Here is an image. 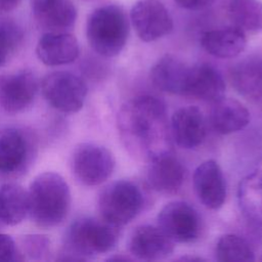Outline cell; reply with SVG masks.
Wrapping results in <instances>:
<instances>
[{"instance_id":"e0dca14e","label":"cell","mask_w":262,"mask_h":262,"mask_svg":"<svg viewBox=\"0 0 262 262\" xmlns=\"http://www.w3.org/2000/svg\"><path fill=\"white\" fill-rule=\"evenodd\" d=\"M79 44L75 36L64 32H48L38 41L36 54L46 66H62L79 56Z\"/></svg>"},{"instance_id":"f1b7e54d","label":"cell","mask_w":262,"mask_h":262,"mask_svg":"<svg viewBox=\"0 0 262 262\" xmlns=\"http://www.w3.org/2000/svg\"><path fill=\"white\" fill-rule=\"evenodd\" d=\"M21 259L14 239L8 234L0 233V261H19Z\"/></svg>"},{"instance_id":"9a60e30c","label":"cell","mask_w":262,"mask_h":262,"mask_svg":"<svg viewBox=\"0 0 262 262\" xmlns=\"http://www.w3.org/2000/svg\"><path fill=\"white\" fill-rule=\"evenodd\" d=\"M184 168L172 151L158 156L148 162L146 181L156 191L165 194L177 192L184 181Z\"/></svg>"},{"instance_id":"484cf974","label":"cell","mask_w":262,"mask_h":262,"mask_svg":"<svg viewBox=\"0 0 262 262\" xmlns=\"http://www.w3.org/2000/svg\"><path fill=\"white\" fill-rule=\"evenodd\" d=\"M215 256L221 262H248L255 260L250 244L242 236L233 233L222 235L215 248Z\"/></svg>"},{"instance_id":"7a4b0ae2","label":"cell","mask_w":262,"mask_h":262,"mask_svg":"<svg viewBox=\"0 0 262 262\" xmlns=\"http://www.w3.org/2000/svg\"><path fill=\"white\" fill-rule=\"evenodd\" d=\"M28 195L29 214L37 225L52 227L67 218L71 208V191L59 174H39L32 181Z\"/></svg>"},{"instance_id":"603a6c76","label":"cell","mask_w":262,"mask_h":262,"mask_svg":"<svg viewBox=\"0 0 262 262\" xmlns=\"http://www.w3.org/2000/svg\"><path fill=\"white\" fill-rule=\"evenodd\" d=\"M29 213V195L16 183H5L0 187V223L16 225Z\"/></svg>"},{"instance_id":"d4e9b609","label":"cell","mask_w":262,"mask_h":262,"mask_svg":"<svg viewBox=\"0 0 262 262\" xmlns=\"http://www.w3.org/2000/svg\"><path fill=\"white\" fill-rule=\"evenodd\" d=\"M228 16L232 25L245 33H259L262 31V1L230 0Z\"/></svg>"},{"instance_id":"2e32d148","label":"cell","mask_w":262,"mask_h":262,"mask_svg":"<svg viewBox=\"0 0 262 262\" xmlns=\"http://www.w3.org/2000/svg\"><path fill=\"white\" fill-rule=\"evenodd\" d=\"M225 93V82L217 69L209 63H200L189 68L183 96L215 102Z\"/></svg>"},{"instance_id":"4dcf8cb0","label":"cell","mask_w":262,"mask_h":262,"mask_svg":"<svg viewBox=\"0 0 262 262\" xmlns=\"http://www.w3.org/2000/svg\"><path fill=\"white\" fill-rule=\"evenodd\" d=\"M21 0H0V10L1 11H10L14 9Z\"/></svg>"},{"instance_id":"277c9868","label":"cell","mask_w":262,"mask_h":262,"mask_svg":"<svg viewBox=\"0 0 262 262\" xmlns=\"http://www.w3.org/2000/svg\"><path fill=\"white\" fill-rule=\"evenodd\" d=\"M86 36L91 48L99 55H118L129 36V19L125 10L115 4L96 8L87 19Z\"/></svg>"},{"instance_id":"ba28073f","label":"cell","mask_w":262,"mask_h":262,"mask_svg":"<svg viewBox=\"0 0 262 262\" xmlns=\"http://www.w3.org/2000/svg\"><path fill=\"white\" fill-rule=\"evenodd\" d=\"M71 166L78 181L87 186H95L110 178L115 169V158L102 145L82 143L75 148Z\"/></svg>"},{"instance_id":"5bb4252c","label":"cell","mask_w":262,"mask_h":262,"mask_svg":"<svg viewBox=\"0 0 262 262\" xmlns=\"http://www.w3.org/2000/svg\"><path fill=\"white\" fill-rule=\"evenodd\" d=\"M129 252L140 260H160L174 252L173 242L159 226L140 225L130 235Z\"/></svg>"},{"instance_id":"ac0fdd59","label":"cell","mask_w":262,"mask_h":262,"mask_svg":"<svg viewBox=\"0 0 262 262\" xmlns=\"http://www.w3.org/2000/svg\"><path fill=\"white\" fill-rule=\"evenodd\" d=\"M201 45L209 54L218 58H232L239 55L247 46L246 33L235 26L205 32Z\"/></svg>"},{"instance_id":"9c48e42d","label":"cell","mask_w":262,"mask_h":262,"mask_svg":"<svg viewBox=\"0 0 262 262\" xmlns=\"http://www.w3.org/2000/svg\"><path fill=\"white\" fill-rule=\"evenodd\" d=\"M158 226L175 243H191L200 235L201 218L189 204L174 201L159 212Z\"/></svg>"},{"instance_id":"83f0119b","label":"cell","mask_w":262,"mask_h":262,"mask_svg":"<svg viewBox=\"0 0 262 262\" xmlns=\"http://www.w3.org/2000/svg\"><path fill=\"white\" fill-rule=\"evenodd\" d=\"M49 239L40 234L27 235L24 238V250L32 258H42L49 251Z\"/></svg>"},{"instance_id":"5b68a950","label":"cell","mask_w":262,"mask_h":262,"mask_svg":"<svg viewBox=\"0 0 262 262\" xmlns=\"http://www.w3.org/2000/svg\"><path fill=\"white\" fill-rule=\"evenodd\" d=\"M143 206L144 195L141 189L130 180H117L107 184L98 196L100 217L118 227L133 220Z\"/></svg>"},{"instance_id":"44dd1931","label":"cell","mask_w":262,"mask_h":262,"mask_svg":"<svg viewBox=\"0 0 262 262\" xmlns=\"http://www.w3.org/2000/svg\"><path fill=\"white\" fill-rule=\"evenodd\" d=\"M229 77L232 86L243 96L262 99V60L247 58L231 68Z\"/></svg>"},{"instance_id":"4316f807","label":"cell","mask_w":262,"mask_h":262,"mask_svg":"<svg viewBox=\"0 0 262 262\" xmlns=\"http://www.w3.org/2000/svg\"><path fill=\"white\" fill-rule=\"evenodd\" d=\"M24 33L20 27L9 18H0V68L5 66L20 47Z\"/></svg>"},{"instance_id":"4fadbf2b","label":"cell","mask_w":262,"mask_h":262,"mask_svg":"<svg viewBox=\"0 0 262 262\" xmlns=\"http://www.w3.org/2000/svg\"><path fill=\"white\" fill-rule=\"evenodd\" d=\"M170 131L172 139L181 148H196L203 143L207 133L202 111L195 105L178 108L171 117Z\"/></svg>"},{"instance_id":"3957f363","label":"cell","mask_w":262,"mask_h":262,"mask_svg":"<svg viewBox=\"0 0 262 262\" xmlns=\"http://www.w3.org/2000/svg\"><path fill=\"white\" fill-rule=\"evenodd\" d=\"M119 228L102 218L77 219L66 233V254L69 257L62 260H84L112 251L120 236Z\"/></svg>"},{"instance_id":"52a82bcc","label":"cell","mask_w":262,"mask_h":262,"mask_svg":"<svg viewBox=\"0 0 262 262\" xmlns=\"http://www.w3.org/2000/svg\"><path fill=\"white\" fill-rule=\"evenodd\" d=\"M41 90L47 102L62 113L79 112L87 95L86 83L70 72L47 74L41 82Z\"/></svg>"},{"instance_id":"6da1fadb","label":"cell","mask_w":262,"mask_h":262,"mask_svg":"<svg viewBox=\"0 0 262 262\" xmlns=\"http://www.w3.org/2000/svg\"><path fill=\"white\" fill-rule=\"evenodd\" d=\"M121 140L130 155L149 162L172 151L170 122L165 103L151 95L125 102L117 118Z\"/></svg>"},{"instance_id":"30bf717a","label":"cell","mask_w":262,"mask_h":262,"mask_svg":"<svg viewBox=\"0 0 262 262\" xmlns=\"http://www.w3.org/2000/svg\"><path fill=\"white\" fill-rule=\"evenodd\" d=\"M38 92V80L30 70L0 75V110L15 115L32 105Z\"/></svg>"},{"instance_id":"cb8c5ba5","label":"cell","mask_w":262,"mask_h":262,"mask_svg":"<svg viewBox=\"0 0 262 262\" xmlns=\"http://www.w3.org/2000/svg\"><path fill=\"white\" fill-rule=\"evenodd\" d=\"M33 14L37 24L49 32H62L71 28L77 18V10L71 0H54Z\"/></svg>"},{"instance_id":"ffe728a7","label":"cell","mask_w":262,"mask_h":262,"mask_svg":"<svg viewBox=\"0 0 262 262\" xmlns=\"http://www.w3.org/2000/svg\"><path fill=\"white\" fill-rule=\"evenodd\" d=\"M212 104L210 122L217 133L222 135L231 134L243 130L249 125L250 113L238 100L222 97Z\"/></svg>"},{"instance_id":"7402d4cb","label":"cell","mask_w":262,"mask_h":262,"mask_svg":"<svg viewBox=\"0 0 262 262\" xmlns=\"http://www.w3.org/2000/svg\"><path fill=\"white\" fill-rule=\"evenodd\" d=\"M238 200L246 216L262 228V162L241 182Z\"/></svg>"},{"instance_id":"1f68e13d","label":"cell","mask_w":262,"mask_h":262,"mask_svg":"<svg viewBox=\"0 0 262 262\" xmlns=\"http://www.w3.org/2000/svg\"><path fill=\"white\" fill-rule=\"evenodd\" d=\"M54 0H31V4H32V10L36 11L39 10L43 7H45L46 5H48L49 3L53 2Z\"/></svg>"},{"instance_id":"8992f818","label":"cell","mask_w":262,"mask_h":262,"mask_svg":"<svg viewBox=\"0 0 262 262\" xmlns=\"http://www.w3.org/2000/svg\"><path fill=\"white\" fill-rule=\"evenodd\" d=\"M37 154V143L33 134L18 127L0 129V174L19 176L31 166Z\"/></svg>"},{"instance_id":"f546056e","label":"cell","mask_w":262,"mask_h":262,"mask_svg":"<svg viewBox=\"0 0 262 262\" xmlns=\"http://www.w3.org/2000/svg\"><path fill=\"white\" fill-rule=\"evenodd\" d=\"M175 3L183 8L188 10H199L210 5L214 0H174Z\"/></svg>"},{"instance_id":"d6986e66","label":"cell","mask_w":262,"mask_h":262,"mask_svg":"<svg viewBox=\"0 0 262 262\" xmlns=\"http://www.w3.org/2000/svg\"><path fill=\"white\" fill-rule=\"evenodd\" d=\"M189 68L178 57L166 54L151 68L150 79L158 89L183 96Z\"/></svg>"},{"instance_id":"8fae6325","label":"cell","mask_w":262,"mask_h":262,"mask_svg":"<svg viewBox=\"0 0 262 262\" xmlns=\"http://www.w3.org/2000/svg\"><path fill=\"white\" fill-rule=\"evenodd\" d=\"M132 26L143 42H152L168 35L173 29V19L158 0H140L131 8Z\"/></svg>"},{"instance_id":"7c38bea8","label":"cell","mask_w":262,"mask_h":262,"mask_svg":"<svg viewBox=\"0 0 262 262\" xmlns=\"http://www.w3.org/2000/svg\"><path fill=\"white\" fill-rule=\"evenodd\" d=\"M194 191L205 207L220 209L226 200V181L219 164L207 160L200 164L192 177Z\"/></svg>"}]
</instances>
